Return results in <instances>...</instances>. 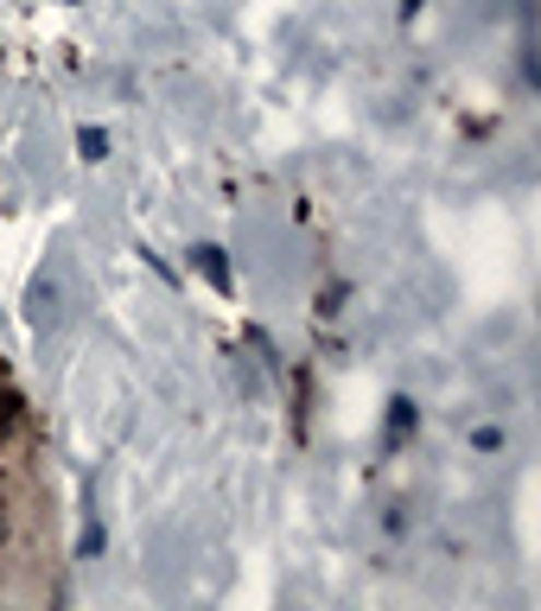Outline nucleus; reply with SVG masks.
<instances>
[{
	"label": "nucleus",
	"instance_id": "f03ea898",
	"mask_svg": "<svg viewBox=\"0 0 541 611\" xmlns=\"http://www.w3.org/2000/svg\"><path fill=\"white\" fill-rule=\"evenodd\" d=\"M191 261H198V274H204V281H211L216 293H236V274H230V255L216 249V243H198V255H191Z\"/></svg>",
	"mask_w": 541,
	"mask_h": 611
},
{
	"label": "nucleus",
	"instance_id": "7ed1b4c3",
	"mask_svg": "<svg viewBox=\"0 0 541 611\" xmlns=\"http://www.w3.org/2000/svg\"><path fill=\"white\" fill-rule=\"evenodd\" d=\"M77 153H83V160H108V134L103 128H83V134H77Z\"/></svg>",
	"mask_w": 541,
	"mask_h": 611
},
{
	"label": "nucleus",
	"instance_id": "f257e3e1",
	"mask_svg": "<svg viewBox=\"0 0 541 611\" xmlns=\"http://www.w3.org/2000/svg\"><path fill=\"white\" fill-rule=\"evenodd\" d=\"M77 306H83V287H77L71 255L51 249L38 261V274L26 281V325H33V338H58L77 319Z\"/></svg>",
	"mask_w": 541,
	"mask_h": 611
},
{
	"label": "nucleus",
	"instance_id": "20e7f679",
	"mask_svg": "<svg viewBox=\"0 0 541 611\" xmlns=\"http://www.w3.org/2000/svg\"><path fill=\"white\" fill-rule=\"evenodd\" d=\"M389 427H396V433L414 427V401H389Z\"/></svg>",
	"mask_w": 541,
	"mask_h": 611
},
{
	"label": "nucleus",
	"instance_id": "39448f33",
	"mask_svg": "<svg viewBox=\"0 0 541 611\" xmlns=\"http://www.w3.org/2000/svg\"><path fill=\"white\" fill-rule=\"evenodd\" d=\"M13 427H20V401H13V396H0V439H7Z\"/></svg>",
	"mask_w": 541,
	"mask_h": 611
},
{
	"label": "nucleus",
	"instance_id": "423d86ee",
	"mask_svg": "<svg viewBox=\"0 0 541 611\" xmlns=\"http://www.w3.org/2000/svg\"><path fill=\"white\" fill-rule=\"evenodd\" d=\"M421 7H427V0H401V13H421Z\"/></svg>",
	"mask_w": 541,
	"mask_h": 611
}]
</instances>
